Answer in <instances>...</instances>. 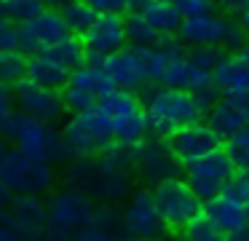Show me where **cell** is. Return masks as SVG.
Wrapping results in <instances>:
<instances>
[{"instance_id":"obj_1","label":"cell","mask_w":249,"mask_h":241,"mask_svg":"<svg viewBox=\"0 0 249 241\" xmlns=\"http://www.w3.org/2000/svg\"><path fill=\"white\" fill-rule=\"evenodd\" d=\"M67 187L83 190L86 196L99 198L105 204H115L129 198L134 185V145L110 142L99 150L97 158L91 155H72L67 164Z\"/></svg>"},{"instance_id":"obj_2","label":"cell","mask_w":249,"mask_h":241,"mask_svg":"<svg viewBox=\"0 0 249 241\" xmlns=\"http://www.w3.org/2000/svg\"><path fill=\"white\" fill-rule=\"evenodd\" d=\"M142 110H145L147 131H153L158 139H169L177 129L201 121L206 107L201 105V99L196 94H190V91L153 86L145 96Z\"/></svg>"},{"instance_id":"obj_3","label":"cell","mask_w":249,"mask_h":241,"mask_svg":"<svg viewBox=\"0 0 249 241\" xmlns=\"http://www.w3.org/2000/svg\"><path fill=\"white\" fill-rule=\"evenodd\" d=\"M46 214V236L54 241H67L81 230L91 228L97 217L94 198L75 187H62L43 204Z\"/></svg>"},{"instance_id":"obj_4","label":"cell","mask_w":249,"mask_h":241,"mask_svg":"<svg viewBox=\"0 0 249 241\" xmlns=\"http://www.w3.org/2000/svg\"><path fill=\"white\" fill-rule=\"evenodd\" d=\"M94 110H97L99 121L107 129L113 142L137 145L147 134V121H145L142 102L131 91H121V89L110 91L107 96L99 99V105Z\"/></svg>"},{"instance_id":"obj_5","label":"cell","mask_w":249,"mask_h":241,"mask_svg":"<svg viewBox=\"0 0 249 241\" xmlns=\"http://www.w3.org/2000/svg\"><path fill=\"white\" fill-rule=\"evenodd\" d=\"M6 137L17 145L19 153L38 158L43 164H54V161L67 158L62 134L54 129V123H46V121H38V118H27L22 112H17Z\"/></svg>"},{"instance_id":"obj_6","label":"cell","mask_w":249,"mask_h":241,"mask_svg":"<svg viewBox=\"0 0 249 241\" xmlns=\"http://www.w3.org/2000/svg\"><path fill=\"white\" fill-rule=\"evenodd\" d=\"M177 35L185 46H220L231 48V51H238L241 46H247V35L238 27V21L228 19L222 14H212V11L182 16Z\"/></svg>"},{"instance_id":"obj_7","label":"cell","mask_w":249,"mask_h":241,"mask_svg":"<svg viewBox=\"0 0 249 241\" xmlns=\"http://www.w3.org/2000/svg\"><path fill=\"white\" fill-rule=\"evenodd\" d=\"M110 91H115V86L105 73L102 59L89 56L86 62H81L70 73V78L62 86L59 94H62V102H65V110L86 112V110H94L99 105V99L107 96Z\"/></svg>"},{"instance_id":"obj_8","label":"cell","mask_w":249,"mask_h":241,"mask_svg":"<svg viewBox=\"0 0 249 241\" xmlns=\"http://www.w3.org/2000/svg\"><path fill=\"white\" fill-rule=\"evenodd\" d=\"M0 182L8 187L11 196L38 198L54 185V171H51V164L30 158L19 150H6V155L0 158Z\"/></svg>"},{"instance_id":"obj_9","label":"cell","mask_w":249,"mask_h":241,"mask_svg":"<svg viewBox=\"0 0 249 241\" xmlns=\"http://www.w3.org/2000/svg\"><path fill=\"white\" fill-rule=\"evenodd\" d=\"M150 196L156 201V209H158V217H161L163 228L182 230L185 225L198 220L201 212H204V201L185 185V180H177V177L166 180V182H158Z\"/></svg>"},{"instance_id":"obj_10","label":"cell","mask_w":249,"mask_h":241,"mask_svg":"<svg viewBox=\"0 0 249 241\" xmlns=\"http://www.w3.org/2000/svg\"><path fill=\"white\" fill-rule=\"evenodd\" d=\"M233 174H236V166L228 161V155L220 148V150H212L209 155H201L193 164H188V169H185V185L201 201H209V198L220 196L225 190V185L231 182Z\"/></svg>"},{"instance_id":"obj_11","label":"cell","mask_w":249,"mask_h":241,"mask_svg":"<svg viewBox=\"0 0 249 241\" xmlns=\"http://www.w3.org/2000/svg\"><path fill=\"white\" fill-rule=\"evenodd\" d=\"M59 134H62L67 155H83V158H86V155H97L99 150H105L113 142L107 129L99 121L97 110L72 112Z\"/></svg>"},{"instance_id":"obj_12","label":"cell","mask_w":249,"mask_h":241,"mask_svg":"<svg viewBox=\"0 0 249 241\" xmlns=\"http://www.w3.org/2000/svg\"><path fill=\"white\" fill-rule=\"evenodd\" d=\"M67 35L70 32H67L65 21H62L59 11L43 8L38 16H33L30 21L17 27V51L24 54V56H35V54L65 40Z\"/></svg>"},{"instance_id":"obj_13","label":"cell","mask_w":249,"mask_h":241,"mask_svg":"<svg viewBox=\"0 0 249 241\" xmlns=\"http://www.w3.org/2000/svg\"><path fill=\"white\" fill-rule=\"evenodd\" d=\"M14 105L19 107V112L27 118H38V121L54 123L62 118L65 112V102H62V94L56 89H46V86L33 83L30 78H22L11 91Z\"/></svg>"},{"instance_id":"obj_14","label":"cell","mask_w":249,"mask_h":241,"mask_svg":"<svg viewBox=\"0 0 249 241\" xmlns=\"http://www.w3.org/2000/svg\"><path fill=\"white\" fill-rule=\"evenodd\" d=\"M134 169L140 174V180L158 185V182L174 180L179 171L177 158L172 155L166 139H142L134 145Z\"/></svg>"},{"instance_id":"obj_15","label":"cell","mask_w":249,"mask_h":241,"mask_svg":"<svg viewBox=\"0 0 249 241\" xmlns=\"http://www.w3.org/2000/svg\"><path fill=\"white\" fill-rule=\"evenodd\" d=\"M102 67L107 73V78L113 80L115 89L121 91H140L150 83L147 78V62H145V48H121V51L110 54V56L102 59Z\"/></svg>"},{"instance_id":"obj_16","label":"cell","mask_w":249,"mask_h":241,"mask_svg":"<svg viewBox=\"0 0 249 241\" xmlns=\"http://www.w3.org/2000/svg\"><path fill=\"white\" fill-rule=\"evenodd\" d=\"M121 228H124V233L131 241L161 236L163 222L158 217V209H156V201H153L150 190H131L129 193V201H126L124 214H121Z\"/></svg>"},{"instance_id":"obj_17","label":"cell","mask_w":249,"mask_h":241,"mask_svg":"<svg viewBox=\"0 0 249 241\" xmlns=\"http://www.w3.org/2000/svg\"><path fill=\"white\" fill-rule=\"evenodd\" d=\"M222 139L214 134V129L204 121L188 123V126L177 129V131L169 137V148H172V155L177 158V164H193L201 155H209L212 150H220Z\"/></svg>"},{"instance_id":"obj_18","label":"cell","mask_w":249,"mask_h":241,"mask_svg":"<svg viewBox=\"0 0 249 241\" xmlns=\"http://www.w3.org/2000/svg\"><path fill=\"white\" fill-rule=\"evenodd\" d=\"M83 54L91 59H105L126 46V27L118 14H97L86 32H83Z\"/></svg>"},{"instance_id":"obj_19","label":"cell","mask_w":249,"mask_h":241,"mask_svg":"<svg viewBox=\"0 0 249 241\" xmlns=\"http://www.w3.org/2000/svg\"><path fill=\"white\" fill-rule=\"evenodd\" d=\"M209 126L214 129V134L220 139L231 137L233 131L249 126V89L241 94H231L214 99V105L209 107Z\"/></svg>"},{"instance_id":"obj_20","label":"cell","mask_w":249,"mask_h":241,"mask_svg":"<svg viewBox=\"0 0 249 241\" xmlns=\"http://www.w3.org/2000/svg\"><path fill=\"white\" fill-rule=\"evenodd\" d=\"M212 89H217L222 96L241 94L249 89V62L241 51L225 54L222 62L212 70Z\"/></svg>"},{"instance_id":"obj_21","label":"cell","mask_w":249,"mask_h":241,"mask_svg":"<svg viewBox=\"0 0 249 241\" xmlns=\"http://www.w3.org/2000/svg\"><path fill=\"white\" fill-rule=\"evenodd\" d=\"M201 217H204L220 236H228V233H233V230L244 228V225L249 222V214L244 212V206L236 204L233 198H228L225 193L209 198V201L204 204Z\"/></svg>"},{"instance_id":"obj_22","label":"cell","mask_w":249,"mask_h":241,"mask_svg":"<svg viewBox=\"0 0 249 241\" xmlns=\"http://www.w3.org/2000/svg\"><path fill=\"white\" fill-rule=\"evenodd\" d=\"M129 14H137L158 32V35H174L182 21L179 11L169 3H158V0H126Z\"/></svg>"},{"instance_id":"obj_23","label":"cell","mask_w":249,"mask_h":241,"mask_svg":"<svg viewBox=\"0 0 249 241\" xmlns=\"http://www.w3.org/2000/svg\"><path fill=\"white\" fill-rule=\"evenodd\" d=\"M70 73L72 70H67L51 51H40V54H35V56L27 59V75H24V78H30L33 83H38V86H46V89L59 91L62 86L67 83Z\"/></svg>"},{"instance_id":"obj_24","label":"cell","mask_w":249,"mask_h":241,"mask_svg":"<svg viewBox=\"0 0 249 241\" xmlns=\"http://www.w3.org/2000/svg\"><path fill=\"white\" fill-rule=\"evenodd\" d=\"M59 16H62V21H65L70 35H83L91 27V21L97 19V11L91 5H86L83 0H72V3L59 8Z\"/></svg>"},{"instance_id":"obj_25","label":"cell","mask_w":249,"mask_h":241,"mask_svg":"<svg viewBox=\"0 0 249 241\" xmlns=\"http://www.w3.org/2000/svg\"><path fill=\"white\" fill-rule=\"evenodd\" d=\"M72 241H118V230H115V217L107 209H97L94 225L72 236Z\"/></svg>"},{"instance_id":"obj_26","label":"cell","mask_w":249,"mask_h":241,"mask_svg":"<svg viewBox=\"0 0 249 241\" xmlns=\"http://www.w3.org/2000/svg\"><path fill=\"white\" fill-rule=\"evenodd\" d=\"M222 153L236 166V171H247L249 169V126H244L238 131H233L231 137H225Z\"/></svg>"},{"instance_id":"obj_27","label":"cell","mask_w":249,"mask_h":241,"mask_svg":"<svg viewBox=\"0 0 249 241\" xmlns=\"http://www.w3.org/2000/svg\"><path fill=\"white\" fill-rule=\"evenodd\" d=\"M27 75V56L19 51H0V86H17Z\"/></svg>"},{"instance_id":"obj_28","label":"cell","mask_w":249,"mask_h":241,"mask_svg":"<svg viewBox=\"0 0 249 241\" xmlns=\"http://www.w3.org/2000/svg\"><path fill=\"white\" fill-rule=\"evenodd\" d=\"M124 27H126V43H131V46H137V48H150V46H156L158 37H161L142 16H137V14H129V19H124Z\"/></svg>"},{"instance_id":"obj_29","label":"cell","mask_w":249,"mask_h":241,"mask_svg":"<svg viewBox=\"0 0 249 241\" xmlns=\"http://www.w3.org/2000/svg\"><path fill=\"white\" fill-rule=\"evenodd\" d=\"M185 54H188V59L198 70H204V73L212 75V70H214L217 64L222 62V56H225V48H220V46H190Z\"/></svg>"},{"instance_id":"obj_30","label":"cell","mask_w":249,"mask_h":241,"mask_svg":"<svg viewBox=\"0 0 249 241\" xmlns=\"http://www.w3.org/2000/svg\"><path fill=\"white\" fill-rule=\"evenodd\" d=\"M46 51H51L56 59H59L62 64H65L67 70H75L78 64L83 62V46H81V40H75L72 35H67L65 40H59L56 46H51V48H46Z\"/></svg>"},{"instance_id":"obj_31","label":"cell","mask_w":249,"mask_h":241,"mask_svg":"<svg viewBox=\"0 0 249 241\" xmlns=\"http://www.w3.org/2000/svg\"><path fill=\"white\" fill-rule=\"evenodd\" d=\"M40 11H43V3H40V0H6V14H3V19L24 24V21H30L33 16H38Z\"/></svg>"},{"instance_id":"obj_32","label":"cell","mask_w":249,"mask_h":241,"mask_svg":"<svg viewBox=\"0 0 249 241\" xmlns=\"http://www.w3.org/2000/svg\"><path fill=\"white\" fill-rule=\"evenodd\" d=\"M222 193H225L228 198H233L236 204H241L244 212L249 214V174H247V171H236Z\"/></svg>"},{"instance_id":"obj_33","label":"cell","mask_w":249,"mask_h":241,"mask_svg":"<svg viewBox=\"0 0 249 241\" xmlns=\"http://www.w3.org/2000/svg\"><path fill=\"white\" fill-rule=\"evenodd\" d=\"M182 241H222V236L217 233L204 217H198V220H193L190 225L182 228Z\"/></svg>"},{"instance_id":"obj_34","label":"cell","mask_w":249,"mask_h":241,"mask_svg":"<svg viewBox=\"0 0 249 241\" xmlns=\"http://www.w3.org/2000/svg\"><path fill=\"white\" fill-rule=\"evenodd\" d=\"M14 115H17V112H14L11 91L0 86V134H6V131H8V126H11Z\"/></svg>"},{"instance_id":"obj_35","label":"cell","mask_w":249,"mask_h":241,"mask_svg":"<svg viewBox=\"0 0 249 241\" xmlns=\"http://www.w3.org/2000/svg\"><path fill=\"white\" fill-rule=\"evenodd\" d=\"M0 51H17V27L8 19H0Z\"/></svg>"},{"instance_id":"obj_36","label":"cell","mask_w":249,"mask_h":241,"mask_svg":"<svg viewBox=\"0 0 249 241\" xmlns=\"http://www.w3.org/2000/svg\"><path fill=\"white\" fill-rule=\"evenodd\" d=\"M212 0H177L174 8L179 11V16H196V14H204L209 11Z\"/></svg>"},{"instance_id":"obj_37","label":"cell","mask_w":249,"mask_h":241,"mask_svg":"<svg viewBox=\"0 0 249 241\" xmlns=\"http://www.w3.org/2000/svg\"><path fill=\"white\" fill-rule=\"evenodd\" d=\"M86 5H91L97 14H118L126 8V0H83Z\"/></svg>"},{"instance_id":"obj_38","label":"cell","mask_w":249,"mask_h":241,"mask_svg":"<svg viewBox=\"0 0 249 241\" xmlns=\"http://www.w3.org/2000/svg\"><path fill=\"white\" fill-rule=\"evenodd\" d=\"M220 5L225 8V14H236V16H241L244 11L249 8V0H220Z\"/></svg>"},{"instance_id":"obj_39","label":"cell","mask_w":249,"mask_h":241,"mask_svg":"<svg viewBox=\"0 0 249 241\" xmlns=\"http://www.w3.org/2000/svg\"><path fill=\"white\" fill-rule=\"evenodd\" d=\"M225 241H249V222L244 225V228H238V230H233V233H228Z\"/></svg>"},{"instance_id":"obj_40","label":"cell","mask_w":249,"mask_h":241,"mask_svg":"<svg viewBox=\"0 0 249 241\" xmlns=\"http://www.w3.org/2000/svg\"><path fill=\"white\" fill-rule=\"evenodd\" d=\"M43 3V8L49 5V8H62V5H67V3H72V0H40Z\"/></svg>"},{"instance_id":"obj_41","label":"cell","mask_w":249,"mask_h":241,"mask_svg":"<svg viewBox=\"0 0 249 241\" xmlns=\"http://www.w3.org/2000/svg\"><path fill=\"white\" fill-rule=\"evenodd\" d=\"M8 201H11V193H8V187L0 182V206H6Z\"/></svg>"},{"instance_id":"obj_42","label":"cell","mask_w":249,"mask_h":241,"mask_svg":"<svg viewBox=\"0 0 249 241\" xmlns=\"http://www.w3.org/2000/svg\"><path fill=\"white\" fill-rule=\"evenodd\" d=\"M238 27L244 30V35H249V8L241 14V21H238Z\"/></svg>"},{"instance_id":"obj_43","label":"cell","mask_w":249,"mask_h":241,"mask_svg":"<svg viewBox=\"0 0 249 241\" xmlns=\"http://www.w3.org/2000/svg\"><path fill=\"white\" fill-rule=\"evenodd\" d=\"M238 51H241V54H244V59H247V62H249V46H241V48H238Z\"/></svg>"},{"instance_id":"obj_44","label":"cell","mask_w":249,"mask_h":241,"mask_svg":"<svg viewBox=\"0 0 249 241\" xmlns=\"http://www.w3.org/2000/svg\"><path fill=\"white\" fill-rule=\"evenodd\" d=\"M3 14H6V0H0V19H3Z\"/></svg>"},{"instance_id":"obj_45","label":"cell","mask_w":249,"mask_h":241,"mask_svg":"<svg viewBox=\"0 0 249 241\" xmlns=\"http://www.w3.org/2000/svg\"><path fill=\"white\" fill-rule=\"evenodd\" d=\"M137 241H163L161 236H156V239H137Z\"/></svg>"},{"instance_id":"obj_46","label":"cell","mask_w":249,"mask_h":241,"mask_svg":"<svg viewBox=\"0 0 249 241\" xmlns=\"http://www.w3.org/2000/svg\"><path fill=\"white\" fill-rule=\"evenodd\" d=\"M158 3H169V5H177V0H158Z\"/></svg>"},{"instance_id":"obj_47","label":"cell","mask_w":249,"mask_h":241,"mask_svg":"<svg viewBox=\"0 0 249 241\" xmlns=\"http://www.w3.org/2000/svg\"><path fill=\"white\" fill-rule=\"evenodd\" d=\"M3 155H6V148H3V142H0V158H3Z\"/></svg>"}]
</instances>
